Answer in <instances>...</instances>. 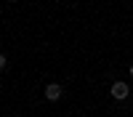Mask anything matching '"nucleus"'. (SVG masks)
Segmentation results:
<instances>
[{"label": "nucleus", "mask_w": 133, "mask_h": 117, "mask_svg": "<svg viewBox=\"0 0 133 117\" xmlns=\"http://www.w3.org/2000/svg\"><path fill=\"white\" fill-rule=\"evenodd\" d=\"M109 93H112V99H117V101H125L130 91H128V85H125V82H120V80H117V82L112 85V91H109Z\"/></svg>", "instance_id": "nucleus-1"}, {"label": "nucleus", "mask_w": 133, "mask_h": 117, "mask_svg": "<svg viewBox=\"0 0 133 117\" xmlns=\"http://www.w3.org/2000/svg\"><path fill=\"white\" fill-rule=\"evenodd\" d=\"M45 99H48V101H59V99H61V85H56V82L45 85Z\"/></svg>", "instance_id": "nucleus-2"}, {"label": "nucleus", "mask_w": 133, "mask_h": 117, "mask_svg": "<svg viewBox=\"0 0 133 117\" xmlns=\"http://www.w3.org/2000/svg\"><path fill=\"white\" fill-rule=\"evenodd\" d=\"M5 64H8V59L3 56V53H0V72H3V69H5Z\"/></svg>", "instance_id": "nucleus-3"}, {"label": "nucleus", "mask_w": 133, "mask_h": 117, "mask_svg": "<svg viewBox=\"0 0 133 117\" xmlns=\"http://www.w3.org/2000/svg\"><path fill=\"white\" fill-rule=\"evenodd\" d=\"M128 72H130V80H133V67H130V69H128Z\"/></svg>", "instance_id": "nucleus-4"}]
</instances>
